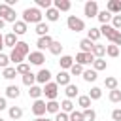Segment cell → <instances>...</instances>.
Listing matches in <instances>:
<instances>
[{"label":"cell","instance_id":"21","mask_svg":"<svg viewBox=\"0 0 121 121\" xmlns=\"http://www.w3.org/2000/svg\"><path fill=\"white\" fill-rule=\"evenodd\" d=\"M79 47H81V53H93V47H95V43H93L89 38H83V40L79 42Z\"/></svg>","mask_w":121,"mask_h":121},{"label":"cell","instance_id":"37","mask_svg":"<svg viewBox=\"0 0 121 121\" xmlns=\"http://www.w3.org/2000/svg\"><path fill=\"white\" fill-rule=\"evenodd\" d=\"M49 53H51V55H60V53H62V43H60V42H53L51 47H49Z\"/></svg>","mask_w":121,"mask_h":121},{"label":"cell","instance_id":"47","mask_svg":"<svg viewBox=\"0 0 121 121\" xmlns=\"http://www.w3.org/2000/svg\"><path fill=\"white\" fill-rule=\"evenodd\" d=\"M112 26H113L115 30L121 28V15H113V17H112Z\"/></svg>","mask_w":121,"mask_h":121},{"label":"cell","instance_id":"33","mask_svg":"<svg viewBox=\"0 0 121 121\" xmlns=\"http://www.w3.org/2000/svg\"><path fill=\"white\" fill-rule=\"evenodd\" d=\"M8 113H9L11 119H21V117H23V108H19V106H11V108L8 110Z\"/></svg>","mask_w":121,"mask_h":121},{"label":"cell","instance_id":"15","mask_svg":"<svg viewBox=\"0 0 121 121\" xmlns=\"http://www.w3.org/2000/svg\"><path fill=\"white\" fill-rule=\"evenodd\" d=\"M59 64H60V70H70L72 66H74V57H70V55H62L60 57V60H59Z\"/></svg>","mask_w":121,"mask_h":121},{"label":"cell","instance_id":"53","mask_svg":"<svg viewBox=\"0 0 121 121\" xmlns=\"http://www.w3.org/2000/svg\"><path fill=\"white\" fill-rule=\"evenodd\" d=\"M4 25H6V21H4V19H0V30L4 28Z\"/></svg>","mask_w":121,"mask_h":121},{"label":"cell","instance_id":"42","mask_svg":"<svg viewBox=\"0 0 121 121\" xmlns=\"http://www.w3.org/2000/svg\"><path fill=\"white\" fill-rule=\"evenodd\" d=\"M95 117H96V112H95L93 108L83 110V121H95Z\"/></svg>","mask_w":121,"mask_h":121},{"label":"cell","instance_id":"30","mask_svg":"<svg viewBox=\"0 0 121 121\" xmlns=\"http://www.w3.org/2000/svg\"><path fill=\"white\" fill-rule=\"evenodd\" d=\"M34 32H36L40 38H42V36H47V32H49V25L42 21L40 25H36V30H34Z\"/></svg>","mask_w":121,"mask_h":121},{"label":"cell","instance_id":"10","mask_svg":"<svg viewBox=\"0 0 121 121\" xmlns=\"http://www.w3.org/2000/svg\"><path fill=\"white\" fill-rule=\"evenodd\" d=\"M45 60V55L43 51H30L28 55V64H34V66H42Z\"/></svg>","mask_w":121,"mask_h":121},{"label":"cell","instance_id":"8","mask_svg":"<svg viewBox=\"0 0 121 121\" xmlns=\"http://www.w3.org/2000/svg\"><path fill=\"white\" fill-rule=\"evenodd\" d=\"M72 76H70V72H66V70H60L57 76H55V83L59 85V87H66V85H70L72 81Z\"/></svg>","mask_w":121,"mask_h":121},{"label":"cell","instance_id":"44","mask_svg":"<svg viewBox=\"0 0 121 121\" xmlns=\"http://www.w3.org/2000/svg\"><path fill=\"white\" fill-rule=\"evenodd\" d=\"M68 72H70V76H83V66H81V64H76V62H74V66H72V68H70Z\"/></svg>","mask_w":121,"mask_h":121},{"label":"cell","instance_id":"34","mask_svg":"<svg viewBox=\"0 0 121 121\" xmlns=\"http://www.w3.org/2000/svg\"><path fill=\"white\" fill-rule=\"evenodd\" d=\"M104 87H106V89H110V91L117 89V78H113V76H108V78L104 79Z\"/></svg>","mask_w":121,"mask_h":121},{"label":"cell","instance_id":"29","mask_svg":"<svg viewBox=\"0 0 121 121\" xmlns=\"http://www.w3.org/2000/svg\"><path fill=\"white\" fill-rule=\"evenodd\" d=\"M45 108H47V112H49V113H55V115L60 112V104H59L57 100H47Z\"/></svg>","mask_w":121,"mask_h":121},{"label":"cell","instance_id":"36","mask_svg":"<svg viewBox=\"0 0 121 121\" xmlns=\"http://www.w3.org/2000/svg\"><path fill=\"white\" fill-rule=\"evenodd\" d=\"M100 36H102V34H100V28H93V26H91V30H89L87 38H89V40H91V42L95 43V42H96V40H98Z\"/></svg>","mask_w":121,"mask_h":121},{"label":"cell","instance_id":"23","mask_svg":"<svg viewBox=\"0 0 121 121\" xmlns=\"http://www.w3.org/2000/svg\"><path fill=\"white\" fill-rule=\"evenodd\" d=\"M19 95H21V89L17 85H8L6 87V96L8 98H19Z\"/></svg>","mask_w":121,"mask_h":121},{"label":"cell","instance_id":"13","mask_svg":"<svg viewBox=\"0 0 121 121\" xmlns=\"http://www.w3.org/2000/svg\"><path fill=\"white\" fill-rule=\"evenodd\" d=\"M49 79H51V72H49L47 68H42V70L36 74V83H40V85L49 83Z\"/></svg>","mask_w":121,"mask_h":121},{"label":"cell","instance_id":"46","mask_svg":"<svg viewBox=\"0 0 121 121\" xmlns=\"http://www.w3.org/2000/svg\"><path fill=\"white\" fill-rule=\"evenodd\" d=\"M8 64H9V55L0 53V68L4 70V68H8Z\"/></svg>","mask_w":121,"mask_h":121},{"label":"cell","instance_id":"11","mask_svg":"<svg viewBox=\"0 0 121 121\" xmlns=\"http://www.w3.org/2000/svg\"><path fill=\"white\" fill-rule=\"evenodd\" d=\"M74 60H76V64H81V66H83V64H93V62H95V55H93V53H81V51H79Z\"/></svg>","mask_w":121,"mask_h":121},{"label":"cell","instance_id":"20","mask_svg":"<svg viewBox=\"0 0 121 121\" xmlns=\"http://www.w3.org/2000/svg\"><path fill=\"white\" fill-rule=\"evenodd\" d=\"M25 32H26V23H25V21L13 23V34H15V36H23Z\"/></svg>","mask_w":121,"mask_h":121},{"label":"cell","instance_id":"50","mask_svg":"<svg viewBox=\"0 0 121 121\" xmlns=\"http://www.w3.org/2000/svg\"><path fill=\"white\" fill-rule=\"evenodd\" d=\"M6 108H8V102H6V98H2V96H0V112H2V110H6Z\"/></svg>","mask_w":121,"mask_h":121},{"label":"cell","instance_id":"3","mask_svg":"<svg viewBox=\"0 0 121 121\" xmlns=\"http://www.w3.org/2000/svg\"><path fill=\"white\" fill-rule=\"evenodd\" d=\"M23 21L28 25V23H34V25H40L42 23V11L38 8H26L23 11Z\"/></svg>","mask_w":121,"mask_h":121},{"label":"cell","instance_id":"40","mask_svg":"<svg viewBox=\"0 0 121 121\" xmlns=\"http://www.w3.org/2000/svg\"><path fill=\"white\" fill-rule=\"evenodd\" d=\"M102 96V89L100 87H91V91H89V98L91 100H98Z\"/></svg>","mask_w":121,"mask_h":121},{"label":"cell","instance_id":"38","mask_svg":"<svg viewBox=\"0 0 121 121\" xmlns=\"http://www.w3.org/2000/svg\"><path fill=\"white\" fill-rule=\"evenodd\" d=\"M106 60L104 59H95V62H93V70H96V72H100V70H106Z\"/></svg>","mask_w":121,"mask_h":121},{"label":"cell","instance_id":"14","mask_svg":"<svg viewBox=\"0 0 121 121\" xmlns=\"http://www.w3.org/2000/svg\"><path fill=\"white\" fill-rule=\"evenodd\" d=\"M106 9H108L112 15H119V13H121V0H108Z\"/></svg>","mask_w":121,"mask_h":121},{"label":"cell","instance_id":"17","mask_svg":"<svg viewBox=\"0 0 121 121\" xmlns=\"http://www.w3.org/2000/svg\"><path fill=\"white\" fill-rule=\"evenodd\" d=\"M53 8L59 11H70L72 4H70V0H53Z\"/></svg>","mask_w":121,"mask_h":121},{"label":"cell","instance_id":"49","mask_svg":"<svg viewBox=\"0 0 121 121\" xmlns=\"http://www.w3.org/2000/svg\"><path fill=\"white\" fill-rule=\"evenodd\" d=\"M112 119H113V121H121V110H119V108H115V110L112 112Z\"/></svg>","mask_w":121,"mask_h":121},{"label":"cell","instance_id":"9","mask_svg":"<svg viewBox=\"0 0 121 121\" xmlns=\"http://www.w3.org/2000/svg\"><path fill=\"white\" fill-rule=\"evenodd\" d=\"M45 100H42V98H38V100H34V104H32V113L36 115V117H43L45 115V112H47V108H45Z\"/></svg>","mask_w":121,"mask_h":121},{"label":"cell","instance_id":"31","mask_svg":"<svg viewBox=\"0 0 121 121\" xmlns=\"http://www.w3.org/2000/svg\"><path fill=\"white\" fill-rule=\"evenodd\" d=\"M93 55H95V59H102V57L106 55V45L95 43V47H93Z\"/></svg>","mask_w":121,"mask_h":121},{"label":"cell","instance_id":"22","mask_svg":"<svg viewBox=\"0 0 121 121\" xmlns=\"http://www.w3.org/2000/svg\"><path fill=\"white\" fill-rule=\"evenodd\" d=\"M87 83H93V81H96V78H98V74H96V70H93V68H89V70H83V76H81Z\"/></svg>","mask_w":121,"mask_h":121},{"label":"cell","instance_id":"45","mask_svg":"<svg viewBox=\"0 0 121 121\" xmlns=\"http://www.w3.org/2000/svg\"><path fill=\"white\" fill-rule=\"evenodd\" d=\"M70 115V121H83V112H78V110H74L72 113H68Z\"/></svg>","mask_w":121,"mask_h":121},{"label":"cell","instance_id":"16","mask_svg":"<svg viewBox=\"0 0 121 121\" xmlns=\"http://www.w3.org/2000/svg\"><path fill=\"white\" fill-rule=\"evenodd\" d=\"M64 95H66V98H68V100H72V98L79 96V89H78V85H74V83L66 85V87H64Z\"/></svg>","mask_w":121,"mask_h":121},{"label":"cell","instance_id":"51","mask_svg":"<svg viewBox=\"0 0 121 121\" xmlns=\"http://www.w3.org/2000/svg\"><path fill=\"white\" fill-rule=\"evenodd\" d=\"M2 47H4V36L0 34V53H2Z\"/></svg>","mask_w":121,"mask_h":121},{"label":"cell","instance_id":"54","mask_svg":"<svg viewBox=\"0 0 121 121\" xmlns=\"http://www.w3.org/2000/svg\"><path fill=\"white\" fill-rule=\"evenodd\" d=\"M0 121H4V119H2V117H0Z\"/></svg>","mask_w":121,"mask_h":121},{"label":"cell","instance_id":"28","mask_svg":"<svg viewBox=\"0 0 121 121\" xmlns=\"http://www.w3.org/2000/svg\"><path fill=\"white\" fill-rule=\"evenodd\" d=\"M23 85H26L28 89H30L32 85H36V74H32V72L25 74V76H23Z\"/></svg>","mask_w":121,"mask_h":121},{"label":"cell","instance_id":"5","mask_svg":"<svg viewBox=\"0 0 121 121\" xmlns=\"http://www.w3.org/2000/svg\"><path fill=\"white\" fill-rule=\"evenodd\" d=\"M66 26H68V30H72V32H81V30H85L83 19H79V17H76V15H68Z\"/></svg>","mask_w":121,"mask_h":121},{"label":"cell","instance_id":"25","mask_svg":"<svg viewBox=\"0 0 121 121\" xmlns=\"http://www.w3.org/2000/svg\"><path fill=\"white\" fill-rule=\"evenodd\" d=\"M42 95H43V89H42L40 85H32V87L28 89V96H30V98H34V100H38Z\"/></svg>","mask_w":121,"mask_h":121},{"label":"cell","instance_id":"18","mask_svg":"<svg viewBox=\"0 0 121 121\" xmlns=\"http://www.w3.org/2000/svg\"><path fill=\"white\" fill-rule=\"evenodd\" d=\"M4 45L13 49V47L17 45V36H15L13 32H8V34H4Z\"/></svg>","mask_w":121,"mask_h":121},{"label":"cell","instance_id":"7","mask_svg":"<svg viewBox=\"0 0 121 121\" xmlns=\"http://www.w3.org/2000/svg\"><path fill=\"white\" fill-rule=\"evenodd\" d=\"M83 15L89 17V19L98 15V4H96V0H89V2H85V6H83Z\"/></svg>","mask_w":121,"mask_h":121},{"label":"cell","instance_id":"32","mask_svg":"<svg viewBox=\"0 0 121 121\" xmlns=\"http://www.w3.org/2000/svg\"><path fill=\"white\" fill-rule=\"evenodd\" d=\"M60 112H64V113H72V112H74V102L68 100V98H64V100L60 102Z\"/></svg>","mask_w":121,"mask_h":121},{"label":"cell","instance_id":"26","mask_svg":"<svg viewBox=\"0 0 121 121\" xmlns=\"http://www.w3.org/2000/svg\"><path fill=\"white\" fill-rule=\"evenodd\" d=\"M59 15H60V11H59V9H55V8H49V9L45 11V19H47V21H51V23L59 21Z\"/></svg>","mask_w":121,"mask_h":121},{"label":"cell","instance_id":"6","mask_svg":"<svg viewBox=\"0 0 121 121\" xmlns=\"http://www.w3.org/2000/svg\"><path fill=\"white\" fill-rule=\"evenodd\" d=\"M42 89H43V96H45L47 100H57V95H59V85H57L55 81L45 83Z\"/></svg>","mask_w":121,"mask_h":121},{"label":"cell","instance_id":"39","mask_svg":"<svg viewBox=\"0 0 121 121\" xmlns=\"http://www.w3.org/2000/svg\"><path fill=\"white\" fill-rule=\"evenodd\" d=\"M15 70H17V74L25 76V74H28V72H30V64H28V62H21V64H17V66H15Z\"/></svg>","mask_w":121,"mask_h":121},{"label":"cell","instance_id":"2","mask_svg":"<svg viewBox=\"0 0 121 121\" xmlns=\"http://www.w3.org/2000/svg\"><path fill=\"white\" fill-rule=\"evenodd\" d=\"M100 34L106 36L113 45H117V47L121 45V30H115L112 25H102L100 26Z\"/></svg>","mask_w":121,"mask_h":121},{"label":"cell","instance_id":"12","mask_svg":"<svg viewBox=\"0 0 121 121\" xmlns=\"http://www.w3.org/2000/svg\"><path fill=\"white\" fill-rule=\"evenodd\" d=\"M55 40L47 34V36H42V38H38V42H36V45H38V51H43V49H49L51 47V43H53Z\"/></svg>","mask_w":121,"mask_h":121},{"label":"cell","instance_id":"24","mask_svg":"<svg viewBox=\"0 0 121 121\" xmlns=\"http://www.w3.org/2000/svg\"><path fill=\"white\" fill-rule=\"evenodd\" d=\"M112 17H113V15H112L108 9H102V11H98V15H96V19H98L102 25H108V23L112 21Z\"/></svg>","mask_w":121,"mask_h":121},{"label":"cell","instance_id":"41","mask_svg":"<svg viewBox=\"0 0 121 121\" xmlns=\"http://www.w3.org/2000/svg\"><path fill=\"white\" fill-rule=\"evenodd\" d=\"M106 55H108V57H117V55H119V47L113 45V43L106 45Z\"/></svg>","mask_w":121,"mask_h":121},{"label":"cell","instance_id":"48","mask_svg":"<svg viewBox=\"0 0 121 121\" xmlns=\"http://www.w3.org/2000/svg\"><path fill=\"white\" fill-rule=\"evenodd\" d=\"M53 121H70V115L68 113H64V112H59L57 115H55V119Z\"/></svg>","mask_w":121,"mask_h":121},{"label":"cell","instance_id":"1","mask_svg":"<svg viewBox=\"0 0 121 121\" xmlns=\"http://www.w3.org/2000/svg\"><path fill=\"white\" fill-rule=\"evenodd\" d=\"M30 55V47H28V43L26 42H17V45L11 49V53H9V60L17 66V64H21L23 60H25V57H28Z\"/></svg>","mask_w":121,"mask_h":121},{"label":"cell","instance_id":"52","mask_svg":"<svg viewBox=\"0 0 121 121\" xmlns=\"http://www.w3.org/2000/svg\"><path fill=\"white\" fill-rule=\"evenodd\" d=\"M34 121H51V119H47V117H36Z\"/></svg>","mask_w":121,"mask_h":121},{"label":"cell","instance_id":"4","mask_svg":"<svg viewBox=\"0 0 121 121\" xmlns=\"http://www.w3.org/2000/svg\"><path fill=\"white\" fill-rule=\"evenodd\" d=\"M0 19H4L6 23H17V13L13 11V8H9L4 2V4H0Z\"/></svg>","mask_w":121,"mask_h":121},{"label":"cell","instance_id":"35","mask_svg":"<svg viewBox=\"0 0 121 121\" xmlns=\"http://www.w3.org/2000/svg\"><path fill=\"white\" fill-rule=\"evenodd\" d=\"M108 98H110V102H113V104L121 102V91H119V89H113V91H110Z\"/></svg>","mask_w":121,"mask_h":121},{"label":"cell","instance_id":"43","mask_svg":"<svg viewBox=\"0 0 121 121\" xmlns=\"http://www.w3.org/2000/svg\"><path fill=\"white\" fill-rule=\"evenodd\" d=\"M36 8H38V9L43 8V9L47 11L49 8H53V2H51V0H36Z\"/></svg>","mask_w":121,"mask_h":121},{"label":"cell","instance_id":"19","mask_svg":"<svg viewBox=\"0 0 121 121\" xmlns=\"http://www.w3.org/2000/svg\"><path fill=\"white\" fill-rule=\"evenodd\" d=\"M78 106L81 108V112H83V110H89V108H91V98H89V95H79V96H78Z\"/></svg>","mask_w":121,"mask_h":121},{"label":"cell","instance_id":"27","mask_svg":"<svg viewBox=\"0 0 121 121\" xmlns=\"http://www.w3.org/2000/svg\"><path fill=\"white\" fill-rule=\"evenodd\" d=\"M2 76H4L6 79H9V81H11V79H15V76H19V74H17L15 66H8V68H4V70H2Z\"/></svg>","mask_w":121,"mask_h":121}]
</instances>
